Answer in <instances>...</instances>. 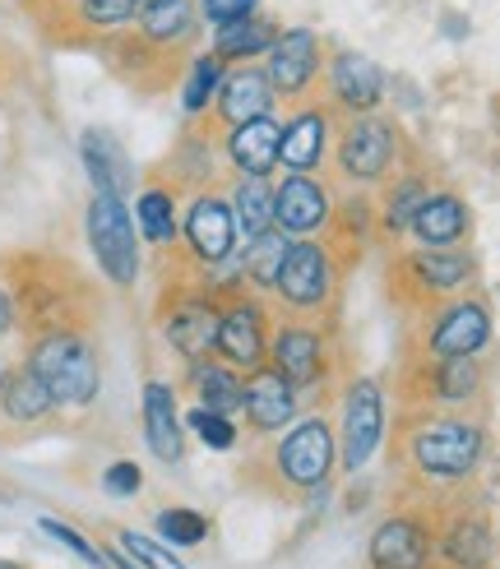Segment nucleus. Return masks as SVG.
<instances>
[{"label":"nucleus","instance_id":"nucleus-1","mask_svg":"<svg viewBox=\"0 0 500 569\" xmlns=\"http://www.w3.org/2000/svg\"><path fill=\"white\" fill-rule=\"evenodd\" d=\"M23 366L51 389L56 408H89L98 398V389H102L98 348L89 343V333H79V329L33 333Z\"/></svg>","mask_w":500,"mask_h":569},{"label":"nucleus","instance_id":"nucleus-2","mask_svg":"<svg viewBox=\"0 0 500 569\" xmlns=\"http://www.w3.org/2000/svg\"><path fill=\"white\" fill-rule=\"evenodd\" d=\"M408 463L427 481H463L487 453V431L468 417H422L408 431Z\"/></svg>","mask_w":500,"mask_h":569},{"label":"nucleus","instance_id":"nucleus-3","mask_svg":"<svg viewBox=\"0 0 500 569\" xmlns=\"http://www.w3.org/2000/svg\"><path fill=\"white\" fill-rule=\"evenodd\" d=\"M333 463H339V436L324 417H306V421H292L288 436L273 445L269 453V468H273V481L269 491L278 496H301V491H324V481L333 477Z\"/></svg>","mask_w":500,"mask_h":569},{"label":"nucleus","instance_id":"nucleus-4","mask_svg":"<svg viewBox=\"0 0 500 569\" xmlns=\"http://www.w3.org/2000/svg\"><path fill=\"white\" fill-rule=\"evenodd\" d=\"M83 227H89V250H93L98 269L117 282V288H130L139 278V237L126 213V199L93 194L89 213H83Z\"/></svg>","mask_w":500,"mask_h":569},{"label":"nucleus","instance_id":"nucleus-5","mask_svg":"<svg viewBox=\"0 0 500 569\" xmlns=\"http://www.w3.org/2000/svg\"><path fill=\"white\" fill-rule=\"evenodd\" d=\"M367 565L371 569H431L436 565V523L427 515L399 509L376 523L367 542Z\"/></svg>","mask_w":500,"mask_h":569},{"label":"nucleus","instance_id":"nucleus-6","mask_svg":"<svg viewBox=\"0 0 500 569\" xmlns=\"http://www.w3.org/2000/svg\"><path fill=\"white\" fill-rule=\"evenodd\" d=\"M399 158V130L389 126L384 117H352L339 134V172L357 186L384 181L389 167Z\"/></svg>","mask_w":500,"mask_h":569},{"label":"nucleus","instance_id":"nucleus-7","mask_svg":"<svg viewBox=\"0 0 500 569\" xmlns=\"http://www.w3.org/2000/svg\"><path fill=\"white\" fill-rule=\"evenodd\" d=\"M384 440V393L376 380H352L343 393V431H339V463L361 472Z\"/></svg>","mask_w":500,"mask_h":569},{"label":"nucleus","instance_id":"nucleus-8","mask_svg":"<svg viewBox=\"0 0 500 569\" xmlns=\"http://www.w3.org/2000/svg\"><path fill=\"white\" fill-rule=\"evenodd\" d=\"M333 278H339V264H333L329 246H320V241H292L273 292L283 297L292 310H316V306L329 301Z\"/></svg>","mask_w":500,"mask_h":569},{"label":"nucleus","instance_id":"nucleus-9","mask_svg":"<svg viewBox=\"0 0 500 569\" xmlns=\"http://www.w3.org/2000/svg\"><path fill=\"white\" fill-rule=\"evenodd\" d=\"M324 357H329L324 333L311 329V325H283V329L269 333V366H273V371L283 376L297 393L324 380Z\"/></svg>","mask_w":500,"mask_h":569},{"label":"nucleus","instance_id":"nucleus-10","mask_svg":"<svg viewBox=\"0 0 500 569\" xmlns=\"http://www.w3.org/2000/svg\"><path fill=\"white\" fill-rule=\"evenodd\" d=\"M218 357L232 371H260L269 357V320L256 301H232L222 306L218 325Z\"/></svg>","mask_w":500,"mask_h":569},{"label":"nucleus","instance_id":"nucleus-11","mask_svg":"<svg viewBox=\"0 0 500 569\" xmlns=\"http://www.w3.org/2000/svg\"><path fill=\"white\" fill-rule=\"evenodd\" d=\"M237 218H232V204L222 194L204 190L190 199V213H186V246L200 264H222L228 254L237 250Z\"/></svg>","mask_w":500,"mask_h":569},{"label":"nucleus","instance_id":"nucleus-12","mask_svg":"<svg viewBox=\"0 0 500 569\" xmlns=\"http://www.w3.org/2000/svg\"><path fill=\"white\" fill-rule=\"evenodd\" d=\"M218 325H222V306L204 292H190L172 306V316L162 320V333H167V343L194 366L218 352Z\"/></svg>","mask_w":500,"mask_h":569},{"label":"nucleus","instance_id":"nucleus-13","mask_svg":"<svg viewBox=\"0 0 500 569\" xmlns=\"http://www.w3.org/2000/svg\"><path fill=\"white\" fill-rule=\"evenodd\" d=\"M491 343V310L482 301H450L427 329L431 357H478Z\"/></svg>","mask_w":500,"mask_h":569},{"label":"nucleus","instance_id":"nucleus-14","mask_svg":"<svg viewBox=\"0 0 500 569\" xmlns=\"http://www.w3.org/2000/svg\"><path fill=\"white\" fill-rule=\"evenodd\" d=\"M241 412H246L256 436H283V426L297 421V389L278 376L273 366H260V371L246 376Z\"/></svg>","mask_w":500,"mask_h":569},{"label":"nucleus","instance_id":"nucleus-15","mask_svg":"<svg viewBox=\"0 0 500 569\" xmlns=\"http://www.w3.org/2000/svg\"><path fill=\"white\" fill-rule=\"evenodd\" d=\"M436 556L450 569H491L496 537H491L487 515H478V509H454L450 519H440Z\"/></svg>","mask_w":500,"mask_h":569},{"label":"nucleus","instance_id":"nucleus-16","mask_svg":"<svg viewBox=\"0 0 500 569\" xmlns=\"http://www.w3.org/2000/svg\"><path fill=\"white\" fill-rule=\"evenodd\" d=\"M320 70V42L311 28H292V33H278V42L269 47V83L278 98H301L311 89V79Z\"/></svg>","mask_w":500,"mask_h":569},{"label":"nucleus","instance_id":"nucleus-17","mask_svg":"<svg viewBox=\"0 0 500 569\" xmlns=\"http://www.w3.org/2000/svg\"><path fill=\"white\" fill-rule=\"evenodd\" d=\"M329 190L316 177H288L283 186H273V227L288 237L320 232L329 222Z\"/></svg>","mask_w":500,"mask_h":569},{"label":"nucleus","instance_id":"nucleus-18","mask_svg":"<svg viewBox=\"0 0 500 569\" xmlns=\"http://www.w3.org/2000/svg\"><path fill=\"white\" fill-rule=\"evenodd\" d=\"M79 158H83V172H89V181H93V194H117V199L130 194V186H134L130 153H126V144L107 126L83 130Z\"/></svg>","mask_w":500,"mask_h":569},{"label":"nucleus","instance_id":"nucleus-19","mask_svg":"<svg viewBox=\"0 0 500 569\" xmlns=\"http://www.w3.org/2000/svg\"><path fill=\"white\" fill-rule=\"evenodd\" d=\"M329 149V111L324 107H301L283 126V144H278V167H288L292 177H311L324 162Z\"/></svg>","mask_w":500,"mask_h":569},{"label":"nucleus","instance_id":"nucleus-20","mask_svg":"<svg viewBox=\"0 0 500 569\" xmlns=\"http://www.w3.org/2000/svg\"><path fill=\"white\" fill-rule=\"evenodd\" d=\"M273 83L264 70H232V74H222V89H218V121L237 130L246 121H260L273 111Z\"/></svg>","mask_w":500,"mask_h":569},{"label":"nucleus","instance_id":"nucleus-21","mask_svg":"<svg viewBox=\"0 0 500 569\" xmlns=\"http://www.w3.org/2000/svg\"><path fill=\"white\" fill-rule=\"evenodd\" d=\"M181 412H177V393L172 385L149 380L144 385V440L162 463H181L186 459V431H181Z\"/></svg>","mask_w":500,"mask_h":569},{"label":"nucleus","instance_id":"nucleus-22","mask_svg":"<svg viewBox=\"0 0 500 569\" xmlns=\"http://www.w3.org/2000/svg\"><path fill=\"white\" fill-rule=\"evenodd\" d=\"M278 144H283V126L273 117L260 121H246L228 134V158L237 167V177H260L269 181L278 172Z\"/></svg>","mask_w":500,"mask_h":569},{"label":"nucleus","instance_id":"nucleus-23","mask_svg":"<svg viewBox=\"0 0 500 569\" xmlns=\"http://www.w3.org/2000/svg\"><path fill=\"white\" fill-rule=\"evenodd\" d=\"M329 93L343 111H352V117H367V111L384 98V74L376 70V61H367V56L343 51L329 70Z\"/></svg>","mask_w":500,"mask_h":569},{"label":"nucleus","instance_id":"nucleus-24","mask_svg":"<svg viewBox=\"0 0 500 569\" xmlns=\"http://www.w3.org/2000/svg\"><path fill=\"white\" fill-rule=\"evenodd\" d=\"M408 232L422 241L427 250H454L468 237V204H463L459 194H450V190L427 194Z\"/></svg>","mask_w":500,"mask_h":569},{"label":"nucleus","instance_id":"nucleus-25","mask_svg":"<svg viewBox=\"0 0 500 569\" xmlns=\"http://www.w3.org/2000/svg\"><path fill=\"white\" fill-rule=\"evenodd\" d=\"M403 273L422 288V297H450L472 282V260L463 250H417L403 260Z\"/></svg>","mask_w":500,"mask_h":569},{"label":"nucleus","instance_id":"nucleus-26","mask_svg":"<svg viewBox=\"0 0 500 569\" xmlns=\"http://www.w3.org/2000/svg\"><path fill=\"white\" fill-rule=\"evenodd\" d=\"M190 389L200 393V403L194 408H204V412H218V417H232L241 412V393H246V380L241 371H232V366H222V361H194L190 366Z\"/></svg>","mask_w":500,"mask_h":569},{"label":"nucleus","instance_id":"nucleus-27","mask_svg":"<svg viewBox=\"0 0 500 569\" xmlns=\"http://www.w3.org/2000/svg\"><path fill=\"white\" fill-rule=\"evenodd\" d=\"M0 412H6V421L33 426V421H47V417L56 412V398H51V389L19 361L14 371H10V380H6V389H0Z\"/></svg>","mask_w":500,"mask_h":569},{"label":"nucleus","instance_id":"nucleus-28","mask_svg":"<svg viewBox=\"0 0 500 569\" xmlns=\"http://www.w3.org/2000/svg\"><path fill=\"white\" fill-rule=\"evenodd\" d=\"M228 204H232L241 241H256V237H264L273 227V186L260 181V177H237Z\"/></svg>","mask_w":500,"mask_h":569},{"label":"nucleus","instance_id":"nucleus-29","mask_svg":"<svg viewBox=\"0 0 500 569\" xmlns=\"http://www.w3.org/2000/svg\"><path fill=\"white\" fill-rule=\"evenodd\" d=\"M288 250H292V237L278 232V227H269L264 237L246 241V250H241V278L250 282V288L273 292V288H278V273H283Z\"/></svg>","mask_w":500,"mask_h":569},{"label":"nucleus","instance_id":"nucleus-30","mask_svg":"<svg viewBox=\"0 0 500 569\" xmlns=\"http://www.w3.org/2000/svg\"><path fill=\"white\" fill-rule=\"evenodd\" d=\"M478 389H482V371L472 357H436V366L427 371V398H436V403L459 408Z\"/></svg>","mask_w":500,"mask_h":569},{"label":"nucleus","instance_id":"nucleus-31","mask_svg":"<svg viewBox=\"0 0 500 569\" xmlns=\"http://www.w3.org/2000/svg\"><path fill=\"white\" fill-rule=\"evenodd\" d=\"M134 218H139V237L153 246H172L181 222H177V194L167 186H144L134 199Z\"/></svg>","mask_w":500,"mask_h":569},{"label":"nucleus","instance_id":"nucleus-32","mask_svg":"<svg viewBox=\"0 0 500 569\" xmlns=\"http://www.w3.org/2000/svg\"><path fill=\"white\" fill-rule=\"evenodd\" d=\"M273 42H278L273 28H269L264 19H256V14H246V19H237V23H222V28H218L213 56H218V61H250V56L269 51Z\"/></svg>","mask_w":500,"mask_h":569},{"label":"nucleus","instance_id":"nucleus-33","mask_svg":"<svg viewBox=\"0 0 500 569\" xmlns=\"http://www.w3.org/2000/svg\"><path fill=\"white\" fill-rule=\"evenodd\" d=\"M139 33L153 47H172L190 33V6L186 0H167V6H144L139 10Z\"/></svg>","mask_w":500,"mask_h":569},{"label":"nucleus","instance_id":"nucleus-34","mask_svg":"<svg viewBox=\"0 0 500 569\" xmlns=\"http://www.w3.org/2000/svg\"><path fill=\"white\" fill-rule=\"evenodd\" d=\"M158 537L162 547H200L209 537V519L200 509H186V505H172V509H158Z\"/></svg>","mask_w":500,"mask_h":569},{"label":"nucleus","instance_id":"nucleus-35","mask_svg":"<svg viewBox=\"0 0 500 569\" xmlns=\"http://www.w3.org/2000/svg\"><path fill=\"white\" fill-rule=\"evenodd\" d=\"M427 194H431V190H427L422 177H403V181H394V190L384 194V227H389V232H408Z\"/></svg>","mask_w":500,"mask_h":569},{"label":"nucleus","instance_id":"nucleus-36","mask_svg":"<svg viewBox=\"0 0 500 569\" xmlns=\"http://www.w3.org/2000/svg\"><path fill=\"white\" fill-rule=\"evenodd\" d=\"M218 89H222V61H218V56H200V61L190 66L186 93H181L190 117H200V111L209 107V98H218Z\"/></svg>","mask_w":500,"mask_h":569},{"label":"nucleus","instance_id":"nucleus-37","mask_svg":"<svg viewBox=\"0 0 500 569\" xmlns=\"http://www.w3.org/2000/svg\"><path fill=\"white\" fill-rule=\"evenodd\" d=\"M117 547L139 565V569H186L172 551H167L162 542H153V537H144V532H134V528H121L117 532Z\"/></svg>","mask_w":500,"mask_h":569},{"label":"nucleus","instance_id":"nucleus-38","mask_svg":"<svg viewBox=\"0 0 500 569\" xmlns=\"http://www.w3.org/2000/svg\"><path fill=\"white\" fill-rule=\"evenodd\" d=\"M139 14V0H79V19L89 28H126Z\"/></svg>","mask_w":500,"mask_h":569},{"label":"nucleus","instance_id":"nucleus-39","mask_svg":"<svg viewBox=\"0 0 500 569\" xmlns=\"http://www.w3.org/2000/svg\"><path fill=\"white\" fill-rule=\"evenodd\" d=\"M38 528L51 537V542H61V547H70L83 565H93V569H111L107 565V551H98L93 542H89V537H83L79 528H70V523H61V519H38Z\"/></svg>","mask_w":500,"mask_h":569},{"label":"nucleus","instance_id":"nucleus-40","mask_svg":"<svg viewBox=\"0 0 500 569\" xmlns=\"http://www.w3.org/2000/svg\"><path fill=\"white\" fill-rule=\"evenodd\" d=\"M186 426L200 436L209 449H232L237 445V426L232 417H218V412H204V408H190L186 412Z\"/></svg>","mask_w":500,"mask_h":569},{"label":"nucleus","instance_id":"nucleus-41","mask_svg":"<svg viewBox=\"0 0 500 569\" xmlns=\"http://www.w3.org/2000/svg\"><path fill=\"white\" fill-rule=\"evenodd\" d=\"M139 487H144V472H139V463H130V459H117V463L102 472V491L117 496V500L139 496Z\"/></svg>","mask_w":500,"mask_h":569},{"label":"nucleus","instance_id":"nucleus-42","mask_svg":"<svg viewBox=\"0 0 500 569\" xmlns=\"http://www.w3.org/2000/svg\"><path fill=\"white\" fill-rule=\"evenodd\" d=\"M250 10H256V0H204V19L209 23H237V19H246Z\"/></svg>","mask_w":500,"mask_h":569},{"label":"nucleus","instance_id":"nucleus-43","mask_svg":"<svg viewBox=\"0 0 500 569\" xmlns=\"http://www.w3.org/2000/svg\"><path fill=\"white\" fill-rule=\"evenodd\" d=\"M107 565H111V569H139V565H134V560H130L121 547H111V551H107Z\"/></svg>","mask_w":500,"mask_h":569},{"label":"nucleus","instance_id":"nucleus-44","mask_svg":"<svg viewBox=\"0 0 500 569\" xmlns=\"http://www.w3.org/2000/svg\"><path fill=\"white\" fill-rule=\"evenodd\" d=\"M10 371H14V366H0V389H6V380H10Z\"/></svg>","mask_w":500,"mask_h":569},{"label":"nucleus","instance_id":"nucleus-45","mask_svg":"<svg viewBox=\"0 0 500 569\" xmlns=\"http://www.w3.org/2000/svg\"><path fill=\"white\" fill-rule=\"evenodd\" d=\"M0 569H28V565H19V560H0Z\"/></svg>","mask_w":500,"mask_h":569},{"label":"nucleus","instance_id":"nucleus-46","mask_svg":"<svg viewBox=\"0 0 500 569\" xmlns=\"http://www.w3.org/2000/svg\"><path fill=\"white\" fill-rule=\"evenodd\" d=\"M144 6H167V0H144Z\"/></svg>","mask_w":500,"mask_h":569}]
</instances>
